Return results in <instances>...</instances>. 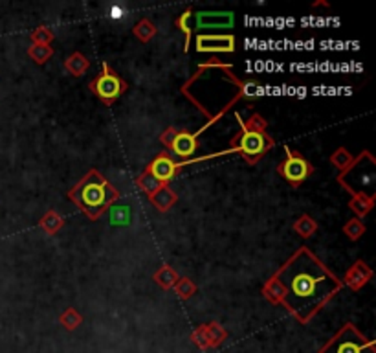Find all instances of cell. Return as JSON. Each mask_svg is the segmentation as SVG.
I'll return each mask as SVG.
<instances>
[{
    "label": "cell",
    "mask_w": 376,
    "mask_h": 353,
    "mask_svg": "<svg viewBox=\"0 0 376 353\" xmlns=\"http://www.w3.org/2000/svg\"><path fill=\"white\" fill-rule=\"evenodd\" d=\"M273 276L284 291L281 305L300 324H309L344 289L342 278L309 247L297 248Z\"/></svg>",
    "instance_id": "cell-1"
},
{
    "label": "cell",
    "mask_w": 376,
    "mask_h": 353,
    "mask_svg": "<svg viewBox=\"0 0 376 353\" xmlns=\"http://www.w3.org/2000/svg\"><path fill=\"white\" fill-rule=\"evenodd\" d=\"M66 197L81 210L90 221H98L101 215L114 206L120 199L118 188L112 186L103 173L98 170H90L76 186L72 188Z\"/></svg>",
    "instance_id": "cell-2"
},
{
    "label": "cell",
    "mask_w": 376,
    "mask_h": 353,
    "mask_svg": "<svg viewBox=\"0 0 376 353\" xmlns=\"http://www.w3.org/2000/svg\"><path fill=\"white\" fill-rule=\"evenodd\" d=\"M338 184L345 192L360 197L375 199V184H376V159L371 151H362L355 160L351 162L349 168L340 171Z\"/></svg>",
    "instance_id": "cell-3"
},
{
    "label": "cell",
    "mask_w": 376,
    "mask_h": 353,
    "mask_svg": "<svg viewBox=\"0 0 376 353\" xmlns=\"http://www.w3.org/2000/svg\"><path fill=\"white\" fill-rule=\"evenodd\" d=\"M235 118L239 121L240 131L231 138L226 153H239L246 164L255 165L275 145V140L268 134L267 129H251L246 125L240 114H235Z\"/></svg>",
    "instance_id": "cell-4"
},
{
    "label": "cell",
    "mask_w": 376,
    "mask_h": 353,
    "mask_svg": "<svg viewBox=\"0 0 376 353\" xmlns=\"http://www.w3.org/2000/svg\"><path fill=\"white\" fill-rule=\"evenodd\" d=\"M317 353H376V342L362 335L353 322L342 325Z\"/></svg>",
    "instance_id": "cell-5"
},
{
    "label": "cell",
    "mask_w": 376,
    "mask_h": 353,
    "mask_svg": "<svg viewBox=\"0 0 376 353\" xmlns=\"http://www.w3.org/2000/svg\"><path fill=\"white\" fill-rule=\"evenodd\" d=\"M88 88H90V92H92L101 103L112 105L118 101V98H120L121 94L127 92L129 85H127L125 79H123L107 61H103V63H101V72L94 77L92 81L88 83Z\"/></svg>",
    "instance_id": "cell-6"
},
{
    "label": "cell",
    "mask_w": 376,
    "mask_h": 353,
    "mask_svg": "<svg viewBox=\"0 0 376 353\" xmlns=\"http://www.w3.org/2000/svg\"><path fill=\"white\" fill-rule=\"evenodd\" d=\"M284 154H286V159L278 165L279 176H283L292 188H300L314 173V168L300 151H295L289 145H284Z\"/></svg>",
    "instance_id": "cell-7"
},
{
    "label": "cell",
    "mask_w": 376,
    "mask_h": 353,
    "mask_svg": "<svg viewBox=\"0 0 376 353\" xmlns=\"http://www.w3.org/2000/svg\"><path fill=\"white\" fill-rule=\"evenodd\" d=\"M211 159V157H202V159L195 160H182V162H176L175 159H171V154H167L165 151H162L160 154H156V159H153V162H149V165L145 168V171H149L151 175L160 181L162 184H169L176 175L180 168L187 164H195V162H202V160Z\"/></svg>",
    "instance_id": "cell-8"
},
{
    "label": "cell",
    "mask_w": 376,
    "mask_h": 353,
    "mask_svg": "<svg viewBox=\"0 0 376 353\" xmlns=\"http://www.w3.org/2000/svg\"><path fill=\"white\" fill-rule=\"evenodd\" d=\"M235 24L233 11H196L191 13L189 28L195 30H229Z\"/></svg>",
    "instance_id": "cell-9"
},
{
    "label": "cell",
    "mask_w": 376,
    "mask_h": 353,
    "mask_svg": "<svg viewBox=\"0 0 376 353\" xmlns=\"http://www.w3.org/2000/svg\"><path fill=\"white\" fill-rule=\"evenodd\" d=\"M195 48L198 54H233L237 41L231 33H196Z\"/></svg>",
    "instance_id": "cell-10"
},
{
    "label": "cell",
    "mask_w": 376,
    "mask_h": 353,
    "mask_svg": "<svg viewBox=\"0 0 376 353\" xmlns=\"http://www.w3.org/2000/svg\"><path fill=\"white\" fill-rule=\"evenodd\" d=\"M371 278H373L371 267H369L366 261L358 259V261H355V263L351 265V269L345 272L342 283L349 287L351 291L358 292L371 281Z\"/></svg>",
    "instance_id": "cell-11"
},
{
    "label": "cell",
    "mask_w": 376,
    "mask_h": 353,
    "mask_svg": "<svg viewBox=\"0 0 376 353\" xmlns=\"http://www.w3.org/2000/svg\"><path fill=\"white\" fill-rule=\"evenodd\" d=\"M196 148H198V143H196V138L193 137V132L184 129V131H176L175 140H173L169 149L175 154H178L180 159L191 160V157L195 154Z\"/></svg>",
    "instance_id": "cell-12"
},
{
    "label": "cell",
    "mask_w": 376,
    "mask_h": 353,
    "mask_svg": "<svg viewBox=\"0 0 376 353\" xmlns=\"http://www.w3.org/2000/svg\"><path fill=\"white\" fill-rule=\"evenodd\" d=\"M149 201H151V204H153L158 212H167V210H171L175 206L176 201H178V195H176L175 190H171L169 184H165V186L160 188L158 192L153 193V195H149Z\"/></svg>",
    "instance_id": "cell-13"
},
{
    "label": "cell",
    "mask_w": 376,
    "mask_h": 353,
    "mask_svg": "<svg viewBox=\"0 0 376 353\" xmlns=\"http://www.w3.org/2000/svg\"><path fill=\"white\" fill-rule=\"evenodd\" d=\"M90 68V59L81 52H74L65 59V70L74 77H81Z\"/></svg>",
    "instance_id": "cell-14"
},
{
    "label": "cell",
    "mask_w": 376,
    "mask_h": 353,
    "mask_svg": "<svg viewBox=\"0 0 376 353\" xmlns=\"http://www.w3.org/2000/svg\"><path fill=\"white\" fill-rule=\"evenodd\" d=\"M39 226H41V230L46 232L48 236H54V234H57V232L65 226V217H63L59 212H55V210H48V212L41 217V221H39Z\"/></svg>",
    "instance_id": "cell-15"
},
{
    "label": "cell",
    "mask_w": 376,
    "mask_h": 353,
    "mask_svg": "<svg viewBox=\"0 0 376 353\" xmlns=\"http://www.w3.org/2000/svg\"><path fill=\"white\" fill-rule=\"evenodd\" d=\"M261 292H262V296L267 298L270 303H273V305H281V300H283V296H284V291L275 276H272V278H268V280L264 281V285H262Z\"/></svg>",
    "instance_id": "cell-16"
},
{
    "label": "cell",
    "mask_w": 376,
    "mask_h": 353,
    "mask_svg": "<svg viewBox=\"0 0 376 353\" xmlns=\"http://www.w3.org/2000/svg\"><path fill=\"white\" fill-rule=\"evenodd\" d=\"M178 278H180V276H178V272H176V270L173 269L171 265H164V267H160V269L156 270L153 276V280L156 281V283H158L162 289H165V291H167V289H173L176 281H178Z\"/></svg>",
    "instance_id": "cell-17"
},
{
    "label": "cell",
    "mask_w": 376,
    "mask_h": 353,
    "mask_svg": "<svg viewBox=\"0 0 376 353\" xmlns=\"http://www.w3.org/2000/svg\"><path fill=\"white\" fill-rule=\"evenodd\" d=\"M28 55H30V59H33V63L46 65L52 59V55H54V46L52 44H30L28 46Z\"/></svg>",
    "instance_id": "cell-18"
},
{
    "label": "cell",
    "mask_w": 376,
    "mask_h": 353,
    "mask_svg": "<svg viewBox=\"0 0 376 353\" xmlns=\"http://www.w3.org/2000/svg\"><path fill=\"white\" fill-rule=\"evenodd\" d=\"M294 232L297 236L309 239V237H312L317 232V221L312 219L309 214H303L294 223Z\"/></svg>",
    "instance_id": "cell-19"
},
{
    "label": "cell",
    "mask_w": 376,
    "mask_h": 353,
    "mask_svg": "<svg viewBox=\"0 0 376 353\" xmlns=\"http://www.w3.org/2000/svg\"><path fill=\"white\" fill-rule=\"evenodd\" d=\"M204 331H206V339L209 342V347L220 346L224 341H226V330L218 322H209V324H204Z\"/></svg>",
    "instance_id": "cell-20"
},
{
    "label": "cell",
    "mask_w": 376,
    "mask_h": 353,
    "mask_svg": "<svg viewBox=\"0 0 376 353\" xmlns=\"http://www.w3.org/2000/svg\"><path fill=\"white\" fill-rule=\"evenodd\" d=\"M136 186L140 188V190H142V192L145 193V195H147V197H149V195H153V193L158 192L160 188L165 186V184H162V182H160V181H156V179H154V176L151 175V173H149V171L143 170L142 173L138 175Z\"/></svg>",
    "instance_id": "cell-21"
},
{
    "label": "cell",
    "mask_w": 376,
    "mask_h": 353,
    "mask_svg": "<svg viewBox=\"0 0 376 353\" xmlns=\"http://www.w3.org/2000/svg\"><path fill=\"white\" fill-rule=\"evenodd\" d=\"M373 206H375V199L360 197V195H353L349 201V208L355 212L358 219H364L371 212Z\"/></svg>",
    "instance_id": "cell-22"
},
{
    "label": "cell",
    "mask_w": 376,
    "mask_h": 353,
    "mask_svg": "<svg viewBox=\"0 0 376 353\" xmlns=\"http://www.w3.org/2000/svg\"><path fill=\"white\" fill-rule=\"evenodd\" d=\"M156 32H158V30H156V26H154L149 19H142V21L136 22L134 28H132V33H134L136 39H140L142 43H149V41L156 35Z\"/></svg>",
    "instance_id": "cell-23"
},
{
    "label": "cell",
    "mask_w": 376,
    "mask_h": 353,
    "mask_svg": "<svg viewBox=\"0 0 376 353\" xmlns=\"http://www.w3.org/2000/svg\"><path fill=\"white\" fill-rule=\"evenodd\" d=\"M59 322L63 324V327H65V330L74 331L83 324V316L76 307H68L59 314Z\"/></svg>",
    "instance_id": "cell-24"
},
{
    "label": "cell",
    "mask_w": 376,
    "mask_h": 353,
    "mask_svg": "<svg viewBox=\"0 0 376 353\" xmlns=\"http://www.w3.org/2000/svg\"><path fill=\"white\" fill-rule=\"evenodd\" d=\"M344 234L349 237L351 241H358L364 234H366V225H364V221L358 219V217H353L344 225Z\"/></svg>",
    "instance_id": "cell-25"
},
{
    "label": "cell",
    "mask_w": 376,
    "mask_h": 353,
    "mask_svg": "<svg viewBox=\"0 0 376 353\" xmlns=\"http://www.w3.org/2000/svg\"><path fill=\"white\" fill-rule=\"evenodd\" d=\"M173 291L178 294L180 300H189V298H193V294H196V285L191 278H178Z\"/></svg>",
    "instance_id": "cell-26"
},
{
    "label": "cell",
    "mask_w": 376,
    "mask_h": 353,
    "mask_svg": "<svg viewBox=\"0 0 376 353\" xmlns=\"http://www.w3.org/2000/svg\"><path fill=\"white\" fill-rule=\"evenodd\" d=\"M353 160H355V157H353L345 148H338L333 154H331V164H333L334 168H338L340 171H344L345 168H349Z\"/></svg>",
    "instance_id": "cell-27"
},
{
    "label": "cell",
    "mask_w": 376,
    "mask_h": 353,
    "mask_svg": "<svg viewBox=\"0 0 376 353\" xmlns=\"http://www.w3.org/2000/svg\"><path fill=\"white\" fill-rule=\"evenodd\" d=\"M191 13H193V10H186L184 13H182L178 19H176V26H178V30H180L184 35H186V44H184V52H189V46H191V39H193V32H191V28H189V17Z\"/></svg>",
    "instance_id": "cell-28"
},
{
    "label": "cell",
    "mask_w": 376,
    "mask_h": 353,
    "mask_svg": "<svg viewBox=\"0 0 376 353\" xmlns=\"http://www.w3.org/2000/svg\"><path fill=\"white\" fill-rule=\"evenodd\" d=\"M110 223L112 225H129L131 210L127 206H110Z\"/></svg>",
    "instance_id": "cell-29"
},
{
    "label": "cell",
    "mask_w": 376,
    "mask_h": 353,
    "mask_svg": "<svg viewBox=\"0 0 376 353\" xmlns=\"http://www.w3.org/2000/svg\"><path fill=\"white\" fill-rule=\"evenodd\" d=\"M32 44H52L54 41V32L48 26H39L30 33Z\"/></svg>",
    "instance_id": "cell-30"
},
{
    "label": "cell",
    "mask_w": 376,
    "mask_h": 353,
    "mask_svg": "<svg viewBox=\"0 0 376 353\" xmlns=\"http://www.w3.org/2000/svg\"><path fill=\"white\" fill-rule=\"evenodd\" d=\"M191 341L195 342L196 346L200 347V350H209V342L206 339V331H204V325H198L193 330L191 333Z\"/></svg>",
    "instance_id": "cell-31"
},
{
    "label": "cell",
    "mask_w": 376,
    "mask_h": 353,
    "mask_svg": "<svg viewBox=\"0 0 376 353\" xmlns=\"http://www.w3.org/2000/svg\"><path fill=\"white\" fill-rule=\"evenodd\" d=\"M175 134H176L175 127H167V129L162 132V137H160V142L164 143L165 148H171V143H173V140H175Z\"/></svg>",
    "instance_id": "cell-32"
},
{
    "label": "cell",
    "mask_w": 376,
    "mask_h": 353,
    "mask_svg": "<svg viewBox=\"0 0 376 353\" xmlns=\"http://www.w3.org/2000/svg\"><path fill=\"white\" fill-rule=\"evenodd\" d=\"M123 15H125V8L123 6H110L109 8V19H112V21H120V19H123Z\"/></svg>",
    "instance_id": "cell-33"
}]
</instances>
